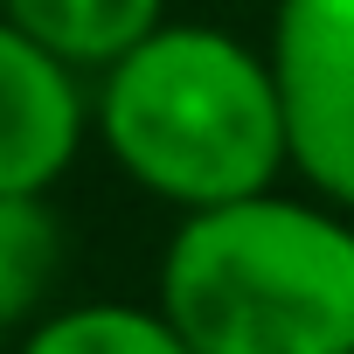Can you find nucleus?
I'll list each match as a JSON object with an SVG mask.
<instances>
[{
	"instance_id": "nucleus-1",
	"label": "nucleus",
	"mask_w": 354,
	"mask_h": 354,
	"mask_svg": "<svg viewBox=\"0 0 354 354\" xmlns=\"http://www.w3.org/2000/svg\"><path fill=\"white\" fill-rule=\"evenodd\" d=\"M91 132L125 181L174 216L264 195L292 174L271 56L209 21H160L97 70Z\"/></svg>"
},
{
	"instance_id": "nucleus-2",
	"label": "nucleus",
	"mask_w": 354,
	"mask_h": 354,
	"mask_svg": "<svg viewBox=\"0 0 354 354\" xmlns=\"http://www.w3.org/2000/svg\"><path fill=\"white\" fill-rule=\"evenodd\" d=\"M153 306L195 354H354V223L326 195H243L174 223Z\"/></svg>"
},
{
	"instance_id": "nucleus-3",
	"label": "nucleus",
	"mask_w": 354,
	"mask_h": 354,
	"mask_svg": "<svg viewBox=\"0 0 354 354\" xmlns=\"http://www.w3.org/2000/svg\"><path fill=\"white\" fill-rule=\"evenodd\" d=\"M264 56L292 174L354 216V0H278Z\"/></svg>"
},
{
	"instance_id": "nucleus-4",
	"label": "nucleus",
	"mask_w": 354,
	"mask_h": 354,
	"mask_svg": "<svg viewBox=\"0 0 354 354\" xmlns=\"http://www.w3.org/2000/svg\"><path fill=\"white\" fill-rule=\"evenodd\" d=\"M91 139L84 70L0 15V195H49Z\"/></svg>"
},
{
	"instance_id": "nucleus-5",
	"label": "nucleus",
	"mask_w": 354,
	"mask_h": 354,
	"mask_svg": "<svg viewBox=\"0 0 354 354\" xmlns=\"http://www.w3.org/2000/svg\"><path fill=\"white\" fill-rule=\"evenodd\" d=\"M8 21L70 70L97 77L167 21V0H8Z\"/></svg>"
},
{
	"instance_id": "nucleus-6",
	"label": "nucleus",
	"mask_w": 354,
	"mask_h": 354,
	"mask_svg": "<svg viewBox=\"0 0 354 354\" xmlns=\"http://www.w3.org/2000/svg\"><path fill=\"white\" fill-rule=\"evenodd\" d=\"M63 278V223L49 195H0V340L28 333Z\"/></svg>"
},
{
	"instance_id": "nucleus-7",
	"label": "nucleus",
	"mask_w": 354,
	"mask_h": 354,
	"mask_svg": "<svg viewBox=\"0 0 354 354\" xmlns=\"http://www.w3.org/2000/svg\"><path fill=\"white\" fill-rule=\"evenodd\" d=\"M15 354H195L160 306H132V299H77L42 313Z\"/></svg>"
},
{
	"instance_id": "nucleus-8",
	"label": "nucleus",
	"mask_w": 354,
	"mask_h": 354,
	"mask_svg": "<svg viewBox=\"0 0 354 354\" xmlns=\"http://www.w3.org/2000/svg\"><path fill=\"white\" fill-rule=\"evenodd\" d=\"M0 15H8V0H0Z\"/></svg>"
}]
</instances>
